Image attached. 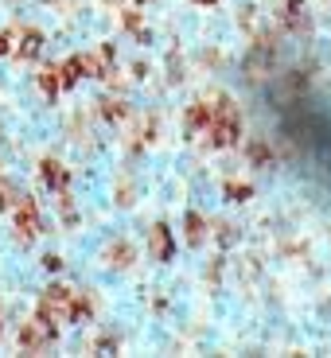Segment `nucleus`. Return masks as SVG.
I'll list each match as a JSON object with an SVG mask.
<instances>
[{
  "instance_id": "f257e3e1",
  "label": "nucleus",
  "mask_w": 331,
  "mask_h": 358,
  "mask_svg": "<svg viewBox=\"0 0 331 358\" xmlns=\"http://www.w3.org/2000/svg\"><path fill=\"white\" fill-rule=\"evenodd\" d=\"M39 320L51 323V327H59V323H71L74 320V292L63 285H55L43 292V300H39Z\"/></svg>"
},
{
  "instance_id": "f03ea898",
  "label": "nucleus",
  "mask_w": 331,
  "mask_h": 358,
  "mask_svg": "<svg viewBox=\"0 0 331 358\" xmlns=\"http://www.w3.org/2000/svg\"><path fill=\"white\" fill-rule=\"evenodd\" d=\"M206 136H211L215 148H230V144H238V136H242V117L234 113V109H218V113L211 117V125H206Z\"/></svg>"
},
{
  "instance_id": "7ed1b4c3",
  "label": "nucleus",
  "mask_w": 331,
  "mask_h": 358,
  "mask_svg": "<svg viewBox=\"0 0 331 358\" xmlns=\"http://www.w3.org/2000/svg\"><path fill=\"white\" fill-rule=\"evenodd\" d=\"M36 234H39L36 203H31V199H20V203H16V238H20V242H31Z\"/></svg>"
},
{
  "instance_id": "20e7f679",
  "label": "nucleus",
  "mask_w": 331,
  "mask_h": 358,
  "mask_svg": "<svg viewBox=\"0 0 331 358\" xmlns=\"http://www.w3.org/2000/svg\"><path fill=\"white\" fill-rule=\"evenodd\" d=\"M47 343H51V323L31 320V323L20 327V347H24V350H43Z\"/></svg>"
},
{
  "instance_id": "39448f33",
  "label": "nucleus",
  "mask_w": 331,
  "mask_h": 358,
  "mask_svg": "<svg viewBox=\"0 0 331 358\" xmlns=\"http://www.w3.org/2000/svg\"><path fill=\"white\" fill-rule=\"evenodd\" d=\"M148 253H153L156 261H171V253H176V242H171V230L164 222H156L153 230H148Z\"/></svg>"
},
{
  "instance_id": "423d86ee",
  "label": "nucleus",
  "mask_w": 331,
  "mask_h": 358,
  "mask_svg": "<svg viewBox=\"0 0 331 358\" xmlns=\"http://www.w3.org/2000/svg\"><path fill=\"white\" fill-rule=\"evenodd\" d=\"M39 168H43V183H47V187L63 195V191H66V183H71V171H66L59 160H43Z\"/></svg>"
},
{
  "instance_id": "0eeeda50",
  "label": "nucleus",
  "mask_w": 331,
  "mask_h": 358,
  "mask_svg": "<svg viewBox=\"0 0 331 358\" xmlns=\"http://www.w3.org/2000/svg\"><path fill=\"white\" fill-rule=\"evenodd\" d=\"M211 117H215V109L206 106V101H199V106H191V113H188V133L195 136L199 129H206V125H211Z\"/></svg>"
},
{
  "instance_id": "6e6552de",
  "label": "nucleus",
  "mask_w": 331,
  "mask_h": 358,
  "mask_svg": "<svg viewBox=\"0 0 331 358\" xmlns=\"http://www.w3.org/2000/svg\"><path fill=\"white\" fill-rule=\"evenodd\" d=\"M39 51H43V36L39 31H24V39L16 43V55L20 59H39Z\"/></svg>"
},
{
  "instance_id": "1a4fd4ad",
  "label": "nucleus",
  "mask_w": 331,
  "mask_h": 358,
  "mask_svg": "<svg viewBox=\"0 0 331 358\" xmlns=\"http://www.w3.org/2000/svg\"><path fill=\"white\" fill-rule=\"evenodd\" d=\"M183 226H188V245H203V242H206V222H203V215H195V210H191V215L183 218Z\"/></svg>"
},
{
  "instance_id": "9d476101",
  "label": "nucleus",
  "mask_w": 331,
  "mask_h": 358,
  "mask_svg": "<svg viewBox=\"0 0 331 358\" xmlns=\"http://www.w3.org/2000/svg\"><path fill=\"white\" fill-rule=\"evenodd\" d=\"M59 78H63V90L78 86V78H86V71H82V55H78V59H71V63L59 66Z\"/></svg>"
},
{
  "instance_id": "9b49d317",
  "label": "nucleus",
  "mask_w": 331,
  "mask_h": 358,
  "mask_svg": "<svg viewBox=\"0 0 331 358\" xmlns=\"http://www.w3.org/2000/svg\"><path fill=\"white\" fill-rule=\"evenodd\" d=\"M39 90H43L47 98H55L59 90H63V78H59V66H51V71L39 74Z\"/></svg>"
},
{
  "instance_id": "f8f14e48",
  "label": "nucleus",
  "mask_w": 331,
  "mask_h": 358,
  "mask_svg": "<svg viewBox=\"0 0 331 358\" xmlns=\"http://www.w3.org/2000/svg\"><path fill=\"white\" fill-rule=\"evenodd\" d=\"M106 257H109V265H117V268H125L129 261H133V250H129L125 242H117V245H109V250H106Z\"/></svg>"
},
{
  "instance_id": "ddd939ff",
  "label": "nucleus",
  "mask_w": 331,
  "mask_h": 358,
  "mask_svg": "<svg viewBox=\"0 0 331 358\" xmlns=\"http://www.w3.org/2000/svg\"><path fill=\"white\" fill-rule=\"evenodd\" d=\"M250 195H253L250 183H226V199H230V203H246Z\"/></svg>"
},
{
  "instance_id": "4468645a",
  "label": "nucleus",
  "mask_w": 331,
  "mask_h": 358,
  "mask_svg": "<svg viewBox=\"0 0 331 358\" xmlns=\"http://www.w3.org/2000/svg\"><path fill=\"white\" fill-rule=\"evenodd\" d=\"M199 4H215V0H199Z\"/></svg>"
}]
</instances>
